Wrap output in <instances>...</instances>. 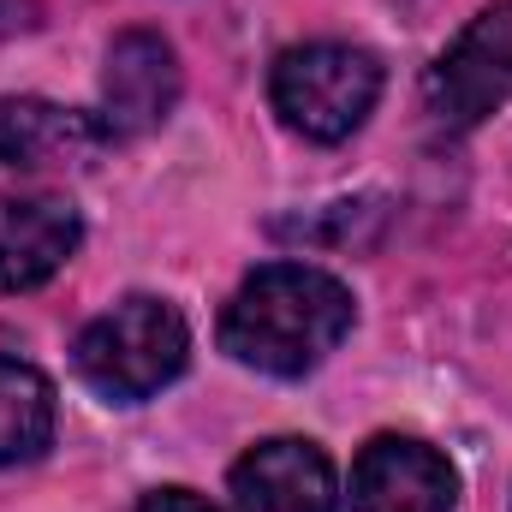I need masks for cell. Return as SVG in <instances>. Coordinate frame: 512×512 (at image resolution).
I'll list each match as a JSON object with an SVG mask.
<instances>
[{
  "label": "cell",
  "instance_id": "cell-9",
  "mask_svg": "<svg viewBox=\"0 0 512 512\" xmlns=\"http://www.w3.org/2000/svg\"><path fill=\"white\" fill-rule=\"evenodd\" d=\"M114 137L96 114L60 108V102H0V173H54V167H90Z\"/></svg>",
  "mask_w": 512,
  "mask_h": 512
},
{
  "label": "cell",
  "instance_id": "cell-7",
  "mask_svg": "<svg viewBox=\"0 0 512 512\" xmlns=\"http://www.w3.org/2000/svg\"><path fill=\"white\" fill-rule=\"evenodd\" d=\"M340 483L316 441L274 435L233 465V512H334Z\"/></svg>",
  "mask_w": 512,
  "mask_h": 512
},
{
  "label": "cell",
  "instance_id": "cell-10",
  "mask_svg": "<svg viewBox=\"0 0 512 512\" xmlns=\"http://www.w3.org/2000/svg\"><path fill=\"white\" fill-rule=\"evenodd\" d=\"M48 441H54V382L24 358H0V471L36 459Z\"/></svg>",
  "mask_w": 512,
  "mask_h": 512
},
{
  "label": "cell",
  "instance_id": "cell-8",
  "mask_svg": "<svg viewBox=\"0 0 512 512\" xmlns=\"http://www.w3.org/2000/svg\"><path fill=\"white\" fill-rule=\"evenodd\" d=\"M84 239V221L72 197L60 191H24L0 197V292H36L48 286Z\"/></svg>",
  "mask_w": 512,
  "mask_h": 512
},
{
  "label": "cell",
  "instance_id": "cell-4",
  "mask_svg": "<svg viewBox=\"0 0 512 512\" xmlns=\"http://www.w3.org/2000/svg\"><path fill=\"white\" fill-rule=\"evenodd\" d=\"M423 102L441 131H471L512 102V0L483 6L459 42L429 66Z\"/></svg>",
  "mask_w": 512,
  "mask_h": 512
},
{
  "label": "cell",
  "instance_id": "cell-11",
  "mask_svg": "<svg viewBox=\"0 0 512 512\" xmlns=\"http://www.w3.org/2000/svg\"><path fill=\"white\" fill-rule=\"evenodd\" d=\"M137 512H215V507L203 495H191V489H155V495H143Z\"/></svg>",
  "mask_w": 512,
  "mask_h": 512
},
{
  "label": "cell",
  "instance_id": "cell-2",
  "mask_svg": "<svg viewBox=\"0 0 512 512\" xmlns=\"http://www.w3.org/2000/svg\"><path fill=\"white\" fill-rule=\"evenodd\" d=\"M72 358H78V376L102 399L137 405V399H155L167 382H179L191 358V328L167 298L131 292L78 334Z\"/></svg>",
  "mask_w": 512,
  "mask_h": 512
},
{
  "label": "cell",
  "instance_id": "cell-5",
  "mask_svg": "<svg viewBox=\"0 0 512 512\" xmlns=\"http://www.w3.org/2000/svg\"><path fill=\"white\" fill-rule=\"evenodd\" d=\"M179 108V54L155 30H126L102 66V126L114 143L149 137Z\"/></svg>",
  "mask_w": 512,
  "mask_h": 512
},
{
  "label": "cell",
  "instance_id": "cell-6",
  "mask_svg": "<svg viewBox=\"0 0 512 512\" xmlns=\"http://www.w3.org/2000/svg\"><path fill=\"white\" fill-rule=\"evenodd\" d=\"M459 471L417 435H376L352 465V512H453Z\"/></svg>",
  "mask_w": 512,
  "mask_h": 512
},
{
  "label": "cell",
  "instance_id": "cell-3",
  "mask_svg": "<svg viewBox=\"0 0 512 512\" xmlns=\"http://www.w3.org/2000/svg\"><path fill=\"white\" fill-rule=\"evenodd\" d=\"M382 96V60L352 42H304L286 48L268 72V102L286 131L310 143H346L376 114Z\"/></svg>",
  "mask_w": 512,
  "mask_h": 512
},
{
  "label": "cell",
  "instance_id": "cell-1",
  "mask_svg": "<svg viewBox=\"0 0 512 512\" xmlns=\"http://www.w3.org/2000/svg\"><path fill=\"white\" fill-rule=\"evenodd\" d=\"M352 292L310 262H268L233 292L221 316V346L256 376L298 382L352 334Z\"/></svg>",
  "mask_w": 512,
  "mask_h": 512
}]
</instances>
